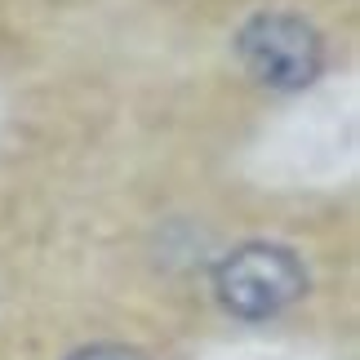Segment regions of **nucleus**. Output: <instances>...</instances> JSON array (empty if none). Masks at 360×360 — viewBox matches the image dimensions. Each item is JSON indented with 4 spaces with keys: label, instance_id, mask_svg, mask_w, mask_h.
Here are the masks:
<instances>
[{
    "label": "nucleus",
    "instance_id": "2",
    "mask_svg": "<svg viewBox=\"0 0 360 360\" xmlns=\"http://www.w3.org/2000/svg\"><path fill=\"white\" fill-rule=\"evenodd\" d=\"M302 289H307V271H302L298 254L267 240H249L231 249L214 276L218 302L240 321H271L285 307H294Z\"/></svg>",
    "mask_w": 360,
    "mask_h": 360
},
{
    "label": "nucleus",
    "instance_id": "3",
    "mask_svg": "<svg viewBox=\"0 0 360 360\" xmlns=\"http://www.w3.org/2000/svg\"><path fill=\"white\" fill-rule=\"evenodd\" d=\"M72 360H147V356H138L134 347H116V342H98V347H80Z\"/></svg>",
    "mask_w": 360,
    "mask_h": 360
},
{
    "label": "nucleus",
    "instance_id": "1",
    "mask_svg": "<svg viewBox=\"0 0 360 360\" xmlns=\"http://www.w3.org/2000/svg\"><path fill=\"white\" fill-rule=\"evenodd\" d=\"M231 53L258 89L298 94L325 72V36L294 9H258L236 27Z\"/></svg>",
    "mask_w": 360,
    "mask_h": 360
}]
</instances>
